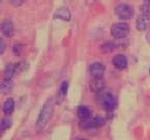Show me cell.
<instances>
[{
	"label": "cell",
	"mask_w": 150,
	"mask_h": 140,
	"mask_svg": "<svg viewBox=\"0 0 150 140\" xmlns=\"http://www.w3.org/2000/svg\"><path fill=\"white\" fill-rule=\"evenodd\" d=\"M54 111V99L48 98L44 105L42 106L40 113L38 116L37 122H36V130L42 131L45 128V126L48 124L52 117V113Z\"/></svg>",
	"instance_id": "cell-1"
},
{
	"label": "cell",
	"mask_w": 150,
	"mask_h": 140,
	"mask_svg": "<svg viewBox=\"0 0 150 140\" xmlns=\"http://www.w3.org/2000/svg\"><path fill=\"white\" fill-rule=\"evenodd\" d=\"M115 15L118 19L122 20V21H127V20H131L133 18L134 9L131 5L121 3L115 7Z\"/></svg>",
	"instance_id": "cell-2"
},
{
	"label": "cell",
	"mask_w": 150,
	"mask_h": 140,
	"mask_svg": "<svg viewBox=\"0 0 150 140\" xmlns=\"http://www.w3.org/2000/svg\"><path fill=\"white\" fill-rule=\"evenodd\" d=\"M129 33V26L127 23H116L111 27V35L116 39H122Z\"/></svg>",
	"instance_id": "cell-3"
},
{
	"label": "cell",
	"mask_w": 150,
	"mask_h": 140,
	"mask_svg": "<svg viewBox=\"0 0 150 140\" xmlns=\"http://www.w3.org/2000/svg\"><path fill=\"white\" fill-rule=\"evenodd\" d=\"M101 105L108 111H114L117 105L116 98L111 93H105L101 98Z\"/></svg>",
	"instance_id": "cell-4"
},
{
	"label": "cell",
	"mask_w": 150,
	"mask_h": 140,
	"mask_svg": "<svg viewBox=\"0 0 150 140\" xmlns=\"http://www.w3.org/2000/svg\"><path fill=\"white\" fill-rule=\"evenodd\" d=\"M105 73V66L99 62H93L90 66V74L93 79H101Z\"/></svg>",
	"instance_id": "cell-5"
},
{
	"label": "cell",
	"mask_w": 150,
	"mask_h": 140,
	"mask_svg": "<svg viewBox=\"0 0 150 140\" xmlns=\"http://www.w3.org/2000/svg\"><path fill=\"white\" fill-rule=\"evenodd\" d=\"M136 27L141 32L146 31L150 27V17L145 15H140L137 19V22H136Z\"/></svg>",
	"instance_id": "cell-6"
},
{
	"label": "cell",
	"mask_w": 150,
	"mask_h": 140,
	"mask_svg": "<svg viewBox=\"0 0 150 140\" xmlns=\"http://www.w3.org/2000/svg\"><path fill=\"white\" fill-rule=\"evenodd\" d=\"M1 32L5 37H13V34H15V26L11 21H4L1 24Z\"/></svg>",
	"instance_id": "cell-7"
},
{
	"label": "cell",
	"mask_w": 150,
	"mask_h": 140,
	"mask_svg": "<svg viewBox=\"0 0 150 140\" xmlns=\"http://www.w3.org/2000/svg\"><path fill=\"white\" fill-rule=\"evenodd\" d=\"M112 64L117 70H125L127 66V60L123 54H117L113 57Z\"/></svg>",
	"instance_id": "cell-8"
},
{
	"label": "cell",
	"mask_w": 150,
	"mask_h": 140,
	"mask_svg": "<svg viewBox=\"0 0 150 140\" xmlns=\"http://www.w3.org/2000/svg\"><path fill=\"white\" fill-rule=\"evenodd\" d=\"M54 19H60V20H63V21L68 22V21H70V19H71V13L66 7H60V8H58L54 11Z\"/></svg>",
	"instance_id": "cell-9"
},
{
	"label": "cell",
	"mask_w": 150,
	"mask_h": 140,
	"mask_svg": "<svg viewBox=\"0 0 150 140\" xmlns=\"http://www.w3.org/2000/svg\"><path fill=\"white\" fill-rule=\"evenodd\" d=\"M77 116L81 121H84V120H88L92 116V109L88 106H79L77 108Z\"/></svg>",
	"instance_id": "cell-10"
},
{
	"label": "cell",
	"mask_w": 150,
	"mask_h": 140,
	"mask_svg": "<svg viewBox=\"0 0 150 140\" xmlns=\"http://www.w3.org/2000/svg\"><path fill=\"white\" fill-rule=\"evenodd\" d=\"M15 106H16V102L13 98H8L4 101L3 103V106H2V111L5 115L9 116L15 111Z\"/></svg>",
	"instance_id": "cell-11"
},
{
	"label": "cell",
	"mask_w": 150,
	"mask_h": 140,
	"mask_svg": "<svg viewBox=\"0 0 150 140\" xmlns=\"http://www.w3.org/2000/svg\"><path fill=\"white\" fill-rule=\"evenodd\" d=\"M67 90H68V82H67V81H64V82L61 84L58 95H57V98H56L58 104H60L61 102H63V100H64L65 96H66V94H67Z\"/></svg>",
	"instance_id": "cell-12"
},
{
	"label": "cell",
	"mask_w": 150,
	"mask_h": 140,
	"mask_svg": "<svg viewBox=\"0 0 150 140\" xmlns=\"http://www.w3.org/2000/svg\"><path fill=\"white\" fill-rule=\"evenodd\" d=\"M91 90L94 91V92H99V91H102L105 87L104 81L101 79H93V81L91 82Z\"/></svg>",
	"instance_id": "cell-13"
},
{
	"label": "cell",
	"mask_w": 150,
	"mask_h": 140,
	"mask_svg": "<svg viewBox=\"0 0 150 140\" xmlns=\"http://www.w3.org/2000/svg\"><path fill=\"white\" fill-rule=\"evenodd\" d=\"M13 88V82L11 79H3L1 82V93L2 94H7Z\"/></svg>",
	"instance_id": "cell-14"
},
{
	"label": "cell",
	"mask_w": 150,
	"mask_h": 140,
	"mask_svg": "<svg viewBox=\"0 0 150 140\" xmlns=\"http://www.w3.org/2000/svg\"><path fill=\"white\" fill-rule=\"evenodd\" d=\"M117 46H118V45H117L116 43L109 41V42H106V43H104L103 45H101L100 49H101V51L104 52V53H109V52L114 51V50L117 48Z\"/></svg>",
	"instance_id": "cell-15"
},
{
	"label": "cell",
	"mask_w": 150,
	"mask_h": 140,
	"mask_svg": "<svg viewBox=\"0 0 150 140\" xmlns=\"http://www.w3.org/2000/svg\"><path fill=\"white\" fill-rule=\"evenodd\" d=\"M13 75H16L15 64H9L4 70V79H13Z\"/></svg>",
	"instance_id": "cell-16"
},
{
	"label": "cell",
	"mask_w": 150,
	"mask_h": 140,
	"mask_svg": "<svg viewBox=\"0 0 150 140\" xmlns=\"http://www.w3.org/2000/svg\"><path fill=\"white\" fill-rule=\"evenodd\" d=\"M28 69V64L26 62H19L15 64V70L16 74H23Z\"/></svg>",
	"instance_id": "cell-17"
},
{
	"label": "cell",
	"mask_w": 150,
	"mask_h": 140,
	"mask_svg": "<svg viewBox=\"0 0 150 140\" xmlns=\"http://www.w3.org/2000/svg\"><path fill=\"white\" fill-rule=\"evenodd\" d=\"M13 54H15L16 56H21L24 54V51H25V49H24V45L21 43H18L16 44L15 46H13Z\"/></svg>",
	"instance_id": "cell-18"
},
{
	"label": "cell",
	"mask_w": 150,
	"mask_h": 140,
	"mask_svg": "<svg viewBox=\"0 0 150 140\" xmlns=\"http://www.w3.org/2000/svg\"><path fill=\"white\" fill-rule=\"evenodd\" d=\"M140 10H141L142 15H145L150 17V0L145 1V2L141 5V8H140Z\"/></svg>",
	"instance_id": "cell-19"
},
{
	"label": "cell",
	"mask_w": 150,
	"mask_h": 140,
	"mask_svg": "<svg viewBox=\"0 0 150 140\" xmlns=\"http://www.w3.org/2000/svg\"><path fill=\"white\" fill-rule=\"evenodd\" d=\"M11 120L9 119H3L2 121H1V125H0V130H1V133H3V132L6 131L8 128H11Z\"/></svg>",
	"instance_id": "cell-20"
},
{
	"label": "cell",
	"mask_w": 150,
	"mask_h": 140,
	"mask_svg": "<svg viewBox=\"0 0 150 140\" xmlns=\"http://www.w3.org/2000/svg\"><path fill=\"white\" fill-rule=\"evenodd\" d=\"M94 122H95V125H96L97 128L99 127H102V126L105 125V120L101 117H97L94 119Z\"/></svg>",
	"instance_id": "cell-21"
},
{
	"label": "cell",
	"mask_w": 150,
	"mask_h": 140,
	"mask_svg": "<svg viewBox=\"0 0 150 140\" xmlns=\"http://www.w3.org/2000/svg\"><path fill=\"white\" fill-rule=\"evenodd\" d=\"M11 1V3L15 7H19L21 6V5H23L24 3L26 2V0H9Z\"/></svg>",
	"instance_id": "cell-22"
},
{
	"label": "cell",
	"mask_w": 150,
	"mask_h": 140,
	"mask_svg": "<svg viewBox=\"0 0 150 140\" xmlns=\"http://www.w3.org/2000/svg\"><path fill=\"white\" fill-rule=\"evenodd\" d=\"M0 43H1V54L3 53V52L5 51V44L3 43V40L1 39V42H0Z\"/></svg>",
	"instance_id": "cell-23"
},
{
	"label": "cell",
	"mask_w": 150,
	"mask_h": 140,
	"mask_svg": "<svg viewBox=\"0 0 150 140\" xmlns=\"http://www.w3.org/2000/svg\"><path fill=\"white\" fill-rule=\"evenodd\" d=\"M146 40L148 41V43H150V31L146 34Z\"/></svg>",
	"instance_id": "cell-24"
},
{
	"label": "cell",
	"mask_w": 150,
	"mask_h": 140,
	"mask_svg": "<svg viewBox=\"0 0 150 140\" xmlns=\"http://www.w3.org/2000/svg\"><path fill=\"white\" fill-rule=\"evenodd\" d=\"M78 140H86V139H84V138H80V139H78Z\"/></svg>",
	"instance_id": "cell-25"
},
{
	"label": "cell",
	"mask_w": 150,
	"mask_h": 140,
	"mask_svg": "<svg viewBox=\"0 0 150 140\" xmlns=\"http://www.w3.org/2000/svg\"><path fill=\"white\" fill-rule=\"evenodd\" d=\"M149 73H150V69H149Z\"/></svg>",
	"instance_id": "cell-26"
}]
</instances>
